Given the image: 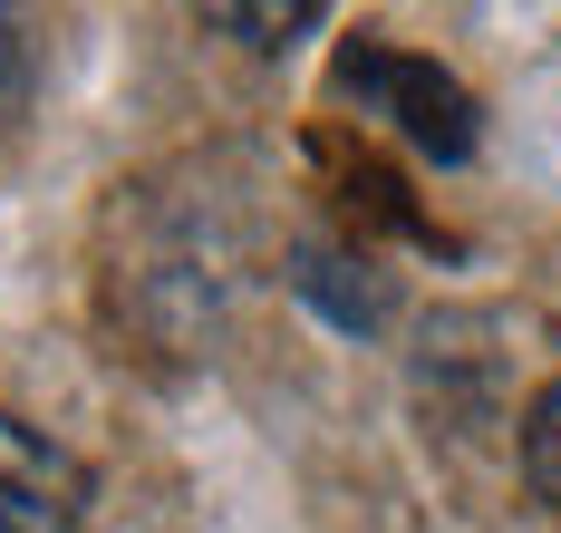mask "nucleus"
Here are the masks:
<instances>
[{
	"label": "nucleus",
	"instance_id": "nucleus-1",
	"mask_svg": "<svg viewBox=\"0 0 561 533\" xmlns=\"http://www.w3.org/2000/svg\"><path fill=\"white\" fill-rule=\"evenodd\" d=\"M339 98H358L368 117H388L416 156H436V166H465L474 156V98H465V78H446L436 59H407L388 39H358V49H339Z\"/></svg>",
	"mask_w": 561,
	"mask_h": 533
},
{
	"label": "nucleus",
	"instance_id": "nucleus-2",
	"mask_svg": "<svg viewBox=\"0 0 561 533\" xmlns=\"http://www.w3.org/2000/svg\"><path fill=\"white\" fill-rule=\"evenodd\" d=\"M88 524V466L0 408V533H78Z\"/></svg>",
	"mask_w": 561,
	"mask_h": 533
},
{
	"label": "nucleus",
	"instance_id": "nucleus-3",
	"mask_svg": "<svg viewBox=\"0 0 561 533\" xmlns=\"http://www.w3.org/2000/svg\"><path fill=\"white\" fill-rule=\"evenodd\" d=\"M290 282L320 300L339 330H368V320H378V282H368V262H348V252H300Z\"/></svg>",
	"mask_w": 561,
	"mask_h": 533
},
{
	"label": "nucleus",
	"instance_id": "nucleus-4",
	"mask_svg": "<svg viewBox=\"0 0 561 533\" xmlns=\"http://www.w3.org/2000/svg\"><path fill=\"white\" fill-rule=\"evenodd\" d=\"M310 20H320V0H214L204 10V30H232L252 49H290V30H310Z\"/></svg>",
	"mask_w": 561,
	"mask_h": 533
},
{
	"label": "nucleus",
	"instance_id": "nucleus-5",
	"mask_svg": "<svg viewBox=\"0 0 561 533\" xmlns=\"http://www.w3.org/2000/svg\"><path fill=\"white\" fill-rule=\"evenodd\" d=\"M523 485H533L542 504H561V378L523 408Z\"/></svg>",
	"mask_w": 561,
	"mask_h": 533
},
{
	"label": "nucleus",
	"instance_id": "nucleus-6",
	"mask_svg": "<svg viewBox=\"0 0 561 533\" xmlns=\"http://www.w3.org/2000/svg\"><path fill=\"white\" fill-rule=\"evenodd\" d=\"M30 88H39V59H30V39H20V20H0V126L30 107Z\"/></svg>",
	"mask_w": 561,
	"mask_h": 533
}]
</instances>
